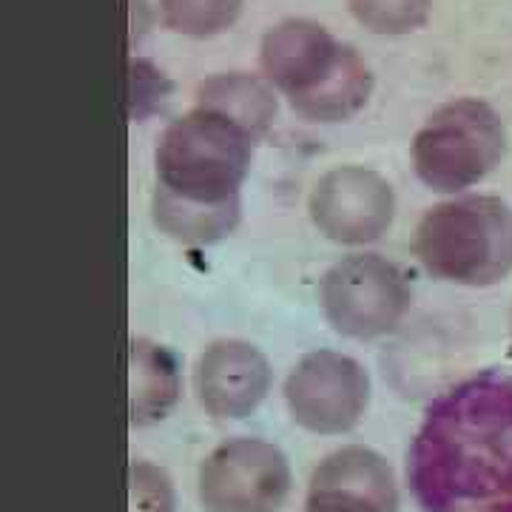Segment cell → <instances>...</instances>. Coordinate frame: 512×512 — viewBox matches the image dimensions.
<instances>
[{
  "instance_id": "obj_1",
  "label": "cell",
  "mask_w": 512,
  "mask_h": 512,
  "mask_svg": "<svg viewBox=\"0 0 512 512\" xmlns=\"http://www.w3.org/2000/svg\"><path fill=\"white\" fill-rule=\"evenodd\" d=\"M421 512H512V376H470L427 407L407 458Z\"/></svg>"
},
{
  "instance_id": "obj_2",
  "label": "cell",
  "mask_w": 512,
  "mask_h": 512,
  "mask_svg": "<svg viewBox=\"0 0 512 512\" xmlns=\"http://www.w3.org/2000/svg\"><path fill=\"white\" fill-rule=\"evenodd\" d=\"M254 143L251 131L205 106L165 128L157 146L154 194L160 231L188 245H208L231 234Z\"/></svg>"
},
{
  "instance_id": "obj_3",
  "label": "cell",
  "mask_w": 512,
  "mask_h": 512,
  "mask_svg": "<svg viewBox=\"0 0 512 512\" xmlns=\"http://www.w3.org/2000/svg\"><path fill=\"white\" fill-rule=\"evenodd\" d=\"M259 66L291 109L311 123L348 120L373 92V74L362 55L305 18L282 20L262 37Z\"/></svg>"
},
{
  "instance_id": "obj_4",
  "label": "cell",
  "mask_w": 512,
  "mask_h": 512,
  "mask_svg": "<svg viewBox=\"0 0 512 512\" xmlns=\"http://www.w3.org/2000/svg\"><path fill=\"white\" fill-rule=\"evenodd\" d=\"M416 256L424 271L447 282L487 285L512 265V217L507 205L487 197L439 205L416 231Z\"/></svg>"
},
{
  "instance_id": "obj_5",
  "label": "cell",
  "mask_w": 512,
  "mask_h": 512,
  "mask_svg": "<svg viewBox=\"0 0 512 512\" xmlns=\"http://www.w3.org/2000/svg\"><path fill=\"white\" fill-rule=\"evenodd\" d=\"M504 154V126L487 103L461 97L427 117L413 140V165L427 188L450 194L478 183Z\"/></svg>"
},
{
  "instance_id": "obj_6",
  "label": "cell",
  "mask_w": 512,
  "mask_h": 512,
  "mask_svg": "<svg viewBox=\"0 0 512 512\" xmlns=\"http://www.w3.org/2000/svg\"><path fill=\"white\" fill-rule=\"evenodd\" d=\"M322 308L339 333L373 339L402 322L410 308V285L402 271L382 256H348L325 276Z\"/></svg>"
},
{
  "instance_id": "obj_7",
  "label": "cell",
  "mask_w": 512,
  "mask_h": 512,
  "mask_svg": "<svg viewBox=\"0 0 512 512\" xmlns=\"http://www.w3.org/2000/svg\"><path fill=\"white\" fill-rule=\"evenodd\" d=\"M288 484L282 453L256 439L222 444L200 470V498L208 512H274Z\"/></svg>"
},
{
  "instance_id": "obj_8",
  "label": "cell",
  "mask_w": 512,
  "mask_h": 512,
  "mask_svg": "<svg viewBox=\"0 0 512 512\" xmlns=\"http://www.w3.org/2000/svg\"><path fill=\"white\" fill-rule=\"evenodd\" d=\"M285 393L299 424L316 433H342L365 413L367 376L348 356L319 350L293 367Z\"/></svg>"
},
{
  "instance_id": "obj_9",
  "label": "cell",
  "mask_w": 512,
  "mask_h": 512,
  "mask_svg": "<svg viewBox=\"0 0 512 512\" xmlns=\"http://www.w3.org/2000/svg\"><path fill=\"white\" fill-rule=\"evenodd\" d=\"M311 220L333 242L365 245L390 228L393 191L370 168H333L313 188Z\"/></svg>"
},
{
  "instance_id": "obj_10",
  "label": "cell",
  "mask_w": 512,
  "mask_h": 512,
  "mask_svg": "<svg viewBox=\"0 0 512 512\" xmlns=\"http://www.w3.org/2000/svg\"><path fill=\"white\" fill-rule=\"evenodd\" d=\"M396 487L382 456L345 447L328 456L311 478L305 512H393Z\"/></svg>"
},
{
  "instance_id": "obj_11",
  "label": "cell",
  "mask_w": 512,
  "mask_h": 512,
  "mask_svg": "<svg viewBox=\"0 0 512 512\" xmlns=\"http://www.w3.org/2000/svg\"><path fill=\"white\" fill-rule=\"evenodd\" d=\"M197 390L214 416L242 419L268 390V365L262 353L245 342H217L202 353Z\"/></svg>"
},
{
  "instance_id": "obj_12",
  "label": "cell",
  "mask_w": 512,
  "mask_h": 512,
  "mask_svg": "<svg viewBox=\"0 0 512 512\" xmlns=\"http://www.w3.org/2000/svg\"><path fill=\"white\" fill-rule=\"evenodd\" d=\"M274 86L265 77L245 72L214 74L197 89V106L231 117L237 126L251 131L256 140L268 131L276 117Z\"/></svg>"
},
{
  "instance_id": "obj_13",
  "label": "cell",
  "mask_w": 512,
  "mask_h": 512,
  "mask_svg": "<svg viewBox=\"0 0 512 512\" xmlns=\"http://www.w3.org/2000/svg\"><path fill=\"white\" fill-rule=\"evenodd\" d=\"M134 365V419H148L163 413L174 402L177 390V373L168 353L148 342H134L131 350Z\"/></svg>"
},
{
  "instance_id": "obj_14",
  "label": "cell",
  "mask_w": 512,
  "mask_h": 512,
  "mask_svg": "<svg viewBox=\"0 0 512 512\" xmlns=\"http://www.w3.org/2000/svg\"><path fill=\"white\" fill-rule=\"evenodd\" d=\"M160 12L177 35L214 37L234 26L242 0H160Z\"/></svg>"
},
{
  "instance_id": "obj_15",
  "label": "cell",
  "mask_w": 512,
  "mask_h": 512,
  "mask_svg": "<svg viewBox=\"0 0 512 512\" xmlns=\"http://www.w3.org/2000/svg\"><path fill=\"white\" fill-rule=\"evenodd\" d=\"M348 6L373 35H407L430 15V0H348Z\"/></svg>"
},
{
  "instance_id": "obj_16",
  "label": "cell",
  "mask_w": 512,
  "mask_h": 512,
  "mask_svg": "<svg viewBox=\"0 0 512 512\" xmlns=\"http://www.w3.org/2000/svg\"><path fill=\"white\" fill-rule=\"evenodd\" d=\"M168 94V80L157 66L148 60H131L128 74V103H131V120H143L154 109H160Z\"/></svg>"
}]
</instances>
